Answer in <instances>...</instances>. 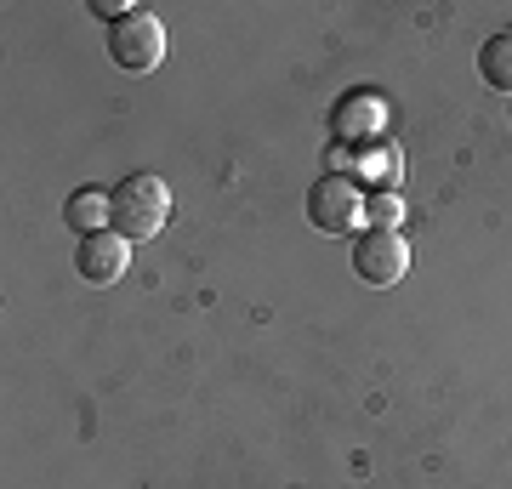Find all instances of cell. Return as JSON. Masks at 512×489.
Masks as SVG:
<instances>
[{"instance_id":"6da1fadb","label":"cell","mask_w":512,"mask_h":489,"mask_svg":"<svg viewBox=\"0 0 512 489\" xmlns=\"http://www.w3.org/2000/svg\"><path fill=\"white\" fill-rule=\"evenodd\" d=\"M171 217V194L154 171H131L109 188V228L120 239H154Z\"/></svg>"},{"instance_id":"7a4b0ae2","label":"cell","mask_w":512,"mask_h":489,"mask_svg":"<svg viewBox=\"0 0 512 489\" xmlns=\"http://www.w3.org/2000/svg\"><path fill=\"white\" fill-rule=\"evenodd\" d=\"M387 137V103L376 97L370 86H353L336 97V109H330V143L336 154L342 148H365V143H382Z\"/></svg>"},{"instance_id":"3957f363","label":"cell","mask_w":512,"mask_h":489,"mask_svg":"<svg viewBox=\"0 0 512 489\" xmlns=\"http://www.w3.org/2000/svg\"><path fill=\"white\" fill-rule=\"evenodd\" d=\"M109 57L120 63V69H131V74L160 69V57H165V29H160V18H154L148 6H131L120 23H109Z\"/></svg>"},{"instance_id":"277c9868","label":"cell","mask_w":512,"mask_h":489,"mask_svg":"<svg viewBox=\"0 0 512 489\" xmlns=\"http://www.w3.org/2000/svg\"><path fill=\"white\" fill-rule=\"evenodd\" d=\"M308 222L319 234H353V228L365 222V194H359L342 171H325V177L308 188Z\"/></svg>"},{"instance_id":"5b68a950","label":"cell","mask_w":512,"mask_h":489,"mask_svg":"<svg viewBox=\"0 0 512 489\" xmlns=\"http://www.w3.org/2000/svg\"><path fill=\"white\" fill-rule=\"evenodd\" d=\"M336 171H342L353 188H370V194H399L404 154H399L393 137H382V143H365V148H342V154H336Z\"/></svg>"},{"instance_id":"8992f818","label":"cell","mask_w":512,"mask_h":489,"mask_svg":"<svg viewBox=\"0 0 512 489\" xmlns=\"http://www.w3.org/2000/svg\"><path fill=\"white\" fill-rule=\"evenodd\" d=\"M404 268H410V245H404V234H382V228H365V234L353 239V273H359L365 285H376V290L399 285Z\"/></svg>"},{"instance_id":"52a82bcc","label":"cell","mask_w":512,"mask_h":489,"mask_svg":"<svg viewBox=\"0 0 512 489\" xmlns=\"http://www.w3.org/2000/svg\"><path fill=\"white\" fill-rule=\"evenodd\" d=\"M131 239H120L109 228V234H92V239H80V251H74V268H80V279L86 285H114L120 273H126L131 251H126Z\"/></svg>"},{"instance_id":"ba28073f","label":"cell","mask_w":512,"mask_h":489,"mask_svg":"<svg viewBox=\"0 0 512 489\" xmlns=\"http://www.w3.org/2000/svg\"><path fill=\"white\" fill-rule=\"evenodd\" d=\"M63 222H69L80 239L109 234V194H103V188H74L69 205H63Z\"/></svg>"},{"instance_id":"9c48e42d","label":"cell","mask_w":512,"mask_h":489,"mask_svg":"<svg viewBox=\"0 0 512 489\" xmlns=\"http://www.w3.org/2000/svg\"><path fill=\"white\" fill-rule=\"evenodd\" d=\"M478 80L495 91H512V29H501L478 46Z\"/></svg>"},{"instance_id":"30bf717a","label":"cell","mask_w":512,"mask_h":489,"mask_svg":"<svg viewBox=\"0 0 512 489\" xmlns=\"http://www.w3.org/2000/svg\"><path fill=\"white\" fill-rule=\"evenodd\" d=\"M399 222H404V200H399V194H365V228L399 234Z\"/></svg>"}]
</instances>
